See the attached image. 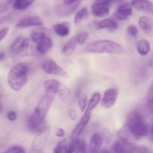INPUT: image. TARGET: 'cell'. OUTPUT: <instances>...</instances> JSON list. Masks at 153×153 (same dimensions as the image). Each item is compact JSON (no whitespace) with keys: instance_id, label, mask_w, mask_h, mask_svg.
I'll return each mask as SVG.
<instances>
[{"instance_id":"6da1fadb","label":"cell","mask_w":153,"mask_h":153,"mask_svg":"<svg viewBox=\"0 0 153 153\" xmlns=\"http://www.w3.org/2000/svg\"><path fill=\"white\" fill-rule=\"evenodd\" d=\"M56 94L46 92L39 101L34 113L28 120V126L31 130L40 131L43 128L45 118L52 105Z\"/></svg>"},{"instance_id":"7a4b0ae2","label":"cell","mask_w":153,"mask_h":153,"mask_svg":"<svg viewBox=\"0 0 153 153\" xmlns=\"http://www.w3.org/2000/svg\"><path fill=\"white\" fill-rule=\"evenodd\" d=\"M126 128L137 140L147 135L149 126L140 112L134 111L128 114L126 122Z\"/></svg>"},{"instance_id":"3957f363","label":"cell","mask_w":153,"mask_h":153,"mask_svg":"<svg viewBox=\"0 0 153 153\" xmlns=\"http://www.w3.org/2000/svg\"><path fill=\"white\" fill-rule=\"evenodd\" d=\"M28 67L24 63L13 66L7 74V83L10 89L19 91L24 88L28 82Z\"/></svg>"},{"instance_id":"277c9868","label":"cell","mask_w":153,"mask_h":153,"mask_svg":"<svg viewBox=\"0 0 153 153\" xmlns=\"http://www.w3.org/2000/svg\"><path fill=\"white\" fill-rule=\"evenodd\" d=\"M85 51L97 54H123L125 52L120 43L108 40H100L88 43L85 46Z\"/></svg>"},{"instance_id":"5b68a950","label":"cell","mask_w":153,"mask_h":153,"mask_svg":"<svg viewBox=\"0 0 153 153\" xmlns=\"http://www.w3.org/2000/svg\"><path fill=\"white\" fill-rule=\"evenodd\" d=\"M31 39L25 38L22 36L16 37L14 41L10 46V51L12 53L15 55H19V56H25L28 55L31 52Z\"/></svg>"},{"instance_id":"8992f818","label":"cell","mask_w":153,"mask_h":153,"mask_svg":"<svg viewBox=\"0 0 153 153\" xmlns=\"http://www.w3.org/2000/svg\"><path fill=\"white\" fill-rule=\"evenodd\" d=\"M50 131L49 127H43L38 131V134L31 143L30 152L41 153L43 152L49 139Z\"/></svg>"},{"instance_id":"52a82bcc","label":"cell","mask_w":153,"mask_h":153,"mask_svg":"<svg viewBox=\"0 0 153 153\" xmlns=\"http://www.w3.org/2000/svg\"><path fill=\"white\" fill-rule=\"evenodd\" d=\"M42 69L47 74L57 75V76H63L68 78V74L67 72L61 67H60L54 60L48 59L43 63Z\"/></svg>"},{"instance_id":"ba28073f","label":"cell","mask_w":153,"mask_h":153,"mask_svg":"<svg viewBox=\"0 0 153 153\" xmlns=\"http://www.w3.org/2000/svg\"><path fill=\"white\" fill-rule=\"evenodd\" d=\"M91 113H92V112H89L88 111H84V114L83 115H82V117H81L80 120L79 121L78 124L76 125V126L75 127L74 129H73V132H72V139L77 138V137H79V136L82 134V132L84 131L85 127L87 126V125L88 124L89 121L91 120Z\"/></svg>"},{"instance_id":"9c48e42d","label":"cell","mask_w":153,"mask_h":153,"mask_svg":"<svg viewBox=\"0 0 153 153\" xmlns=\"http://www.w3.org/2000/svg\"><path fill=\"white\" fill-rule=\"evenodd\" d=\"M118 97V91L114 88H111L105 92L103 98L101 101V105L105 108H110L116 103Z\"/></svg>"},{"instance_id":"30bf717a","label":"cell","mask_w":153,"mask_h":153,"mask_svg":"<svg viewBox=\"0 0 153 153\" xmlns=\"http://www.w3.org/2000/svg\"><path fill=\"white\" fill-rule=\"evenodd\" d=\"M43 20L41 18L37 16H26L22 18L16 23V26L17 28H27V27H38L43 26Z\"/></svg>"},{"instance_id":"8fae6325","label":"cell","mask_w":153,"mask_h":153,"mask_svg":"<svg viewBox=\"0 0 153 153\" xmlns=\"http://www.w3.org/2000/svg\"><path fill=\"white\" fill-rule=\"evenodd\" d=\"M131 13H132L131 4L128 2H124L118 6L114 13V16L120 20H126L131 16Z\"/></svg>"},{"instance_id":"7c38bea8","label":"cell","mask_w":153,"mask_h":153,"mask_svg":"<svg viewBox=\"0 0 153 153\" xmlns=\"http://www.w3.org/2000/svg\"><path fill=\"white\" fill-rule=\"evenodd\" d=\"M110 8V6L95 1L91 6V11L92 14L97 17H104L109 14Z\"/></svg>"},{"instance_id":"4fadbf2b","label":"cell","mask_w":153,"mask_h":153,"mask_svg":"<svg viewBox=\"0 0 153 153\" xmlns=\"http://www.w3.org/2000/svg\"><path fill=\"white\" fill-rule=\"evenodd\" d=\"M80 1L78 0L76 2L70 4H61L56 7V12L61 16H69L73 14L79 5Z\"/></svg>"},{"instance_id":"5bb4252c","label":"cell","mask_w":153,"mask_h":153,"mask_svg":"<svg viewBox=\"0 0 153 153\" xmlns=\"http://www.w3.org/2000/svg\"><path fill=\"white\" fill-rule=\"evenodd\" d=\"M88 152V145L83 139L74 138L73 141L70 143V146L68 147V153L74 152Z\"/></svg>"},{"instance_id":"9a60e30c","label":"cell","mask_w":153,"mask_h":153,"mask_svg":"<svg viewBox=\"0 0 153 153\" xmlns=\"http://www.w3.org/2000/svg\"><path fill=\"white\" fill-rule=\"evenodd\" d=\"M103 143V138L102 135L99 133L93 134L90 140L89 146H88V152H99Z\"/></svg>"},{"instance_id":"2e32d148","label":"cell","mask_w":153,"mask_h":153,"mask_svg":"<svg viewBox=\"0 0 153 153\" xmlns=\"http://www.w3.org/2000/svg\"><path fill=\"white\" fill-rule=\"evenodd\" d=\"M36 43H37L36 49H37V52L40 54L46 53L52 48V44H53L52 39L49 37V36H46V37H43Z\"/></svg>"},{"instance_id":"e0dca14e","label":"cell","mask_w":153,"mask_h":153,"mask_svg":"<svg viewBox=\"0 0 153 153\" xmlns=\"http://www.w3.org/2000/svg\"><path fill=\"white\" fill-rule=\"evenodd\" d=\"M95 27L97 30L108 29L110 31H114L118 28V24L114 19L107 18V19H104L97 22Z\"/></svg>"},{"instance_id":"ac0fdd59","label":"cell","mask_w":153,"mask_h":153,"mask_svg":"<svg viewBox=\"0 0 153 153\" xmlns=\"http://www.w3.org/2000/svg\"><path fill=\"white\" fill-rule=\"evenodd\" d=\"M50 34V30L47 28H44L43 26H38L33 30L31 34V40L33 43H37L40 39L46 36H49Z\"/></svg>"},{"instance_id":"d6986e66","label":"cell","mask_w":153,"mask_h":153,"mask_svg":"<svg viewBox=\"0 0 153 153\" xmlns=\"http://www.w3.org/2000/svg\"><path fill=\"white\" fill-rule=\"evenodd\" d=\"M131 6L138 10L143 12H151L153 8V4L149 0H134L131 1Z\"/></svg>"},{"instance_id":"ffe728a7","label":"cell","mask_w":153,"mask_h":153,"mask_svg":"<svg viewBox=\"0 0 153 153\" xmlns=\"http://www.w3.org/2000/svg\"><path fill=\"white\" fill-rule=\"evenodd\" d=\"M52 28L55 34L61 37H66L70 34V27H69V24L67 22L55 24L52 26Z\"/></svg>"},{"instance_id":"44dd1931","label":"cell","mask_w":153,"mask_h":153,"mask_svg":"<svg viewBox=\"0 0 153 153\" xmlns=\"http://www.w3.org/2000/svg\"><path fill=\"white\" fill-rule=\"evenodd\" d=\"M78 45L76 36H73L66 43V44L62 48V54L65 55H69L73 53L76 49V46Z\"/></svg>"},{"instance_id":"7402d4cb","label":"cell","mask_w":153,"mask_h":153,"mask_svg":"<svg viewBox=\"0 0 153 153\" xmlns=\"http://www.w3.org/2000/svg\"><path fill=\"white\" fill-rule=\"evenodd\" d=\"M139 26L146 33H152L153 31V22L148 16H141L139 19Z\"/></svg>"},{"instance_id":"603a6c76","label":"cell","mask_w":153,"mask_h":153,"mask_svg":"<svg viewBox=\"0 0 153 153\" xmlns=\"http://www.w3.org/2000/svg\"><path fill=\"white\" fill-rule=\"evenodd\" d=\"M140 73L143 77H149V76L153 74V54L145 61L140 70Z\"/></svg>"},{"instance_id":"cb8c5ba5","label":"cell","mask_w":153,"mask_h":153,"mask_svg":"<svg viewBox=\"0 0 153 153\" xmlns=\"http://www.w3.org/2000/svg\"><path fill=\"white\" fill-rule=\"evenodd\" d=\"M60 82L56 79H48L44 82V90L46 92L52 93V94H58V87H59Z\"/></svg>"},{"instance_id":"d4e9b609","label":"cell","mask_w":153,"mask_h":153,"mask_svg":"<svg viewBox=\"0 0 153 153\" xmlns=\"http://www.w3.org/2000/svg\"><path fill=\"white\" fill-rule=\"evenodd\" d=\"M137 50L140 55L146 56L150 52V44L146 40H140L137 43Z\"/></svg>"},{"instance_id":"484cf974","label":"cell","mask_w":153,"mask_h":153,"mask_svg":"<svg viewBox=\"0 0 153 153\" xmlns=\"http://www.w3.org/2000/svg\"><path fill=\"white\" fill-rule=\"evenodd\" d=\"M100 100H101V95H100V94L95 93V94H93L92 97H91V99L88 101V104H87V107L85 111L92 112L96 108L97 105L99 104V102H100Z\"/></svg>"},{"instance_id":"4316f807","label":"cell","mask_w":153,"mask_h":153,"mask_svg":"<svg viewBox=\"0 0 153 153\" xmlns=\"http://www.w3.org/2000/svg\"><path fill=\"white\" fill-rule=\"evenodd\" d=\"M34 0H15L12 4V7L16 10H24L28 8Z\"/></svg>"},{"instance_id":"83f0119b","label":"cell","mask_w":153,"mask_h":153,"mask_svg":"<svg viewBox=\"0 0 153 153\" xmlns=\"http://www.w3.org/2000/svg\"><path fill=\"white\" fill-rule=\"evenodd\" d=\"M58 94V97H59L60 100L61 101L66 102L70 95V90L69 89L68 87L66 86L65 85L62 84L61 82H60L58 90V94Z\"/></svg>"},{"instance_id":"f1b7e54d","label":"cell","mask_w":153,"mask_h":153,"mask_svg":"<svg viewBox=\"0 0 153 153\" xmlns=\"http://www.w3.org/2000/svg\"><path fill=\"white\" fill-rule=\"evenodd\" d=\"M89 17V13L86 7H84L82 10L76 13L74 17V22L76 25H79L88 19Z\"/></svg>"},{"instance_id":"f546056e","label":"cell","mask_w":153,"mask_h":153,"mask_svg":"<svg viewBox=\"0 0 153 153\" xmlns=\"http://www.w3.org/2000/svg\"><path fill=\"white\" fill-rule=\"evenodd\" d=\"M77 101L81 112H84L88 104V97L86 94L83 92H79L77 95Z\"/></svg>"},{"instance_id":"4dcf8cb0","label":"cell","mask_w":153,"mask_h":153,"mask_svg":"<svg viewBox=\"0 0 153 153\" xmlns=\"http://www.w3.org/2000/svg\"><path fill=\"white\" fill-rule=\"evenodd\" d=\"M68 150V147L67 146V139L61 140L55 146L54 149L55 153H66Z\"/></svg>"},{"instance_id":"1f68e13d","label":"cell","mask_w":153,"mask_h":153,"mask_svg":"<svg viewBox=\"0 0 153 153\" xmlns=\"http://www.w3.org/2000/svg\"><path fill=\"white\" fill-rule=\"evenodd\" d=\"M126 144H124L123 142L119 140V141H117L112 146V151L114 152H125Z\"/></svg>"},{"instance_id":"d6a6232c","label":"cell","mask_w":153,"mask_h":153,"mask_svg":"<svg viewBox=\"0 0 153 153\" xmlns=\"http://www.w3.org/2000/svg\"><path fill=\"white\" fill-rule=\"evenodd\" d=\"M76 39H77L78 45H83L85 43L86 40L88 37V34L87 32L79 33L76 34Z\"/></svg>"},{"instance_id":"836d02e7","label":"cell","mask_w":153,"mask_h":153,"mask_svg":"<svg viewBox=\"0 0 153 153\" xmlns=\"http://www.w3.org/2000/svg\"><path fill=\"white\" fill-rule=\"evenodd\" d=\"M127 33L131 37H137V34H138V28L134 25H128V28H127Z\"/></svg>"},{"instance_id":"e575fe53","label":"cell","mask_w":153,"mask_h":153,"mask_svg":"<svg viewBox=\"0 0 153 153\" xmlns=\"http://www.w3.org/2000/svg\"><path fill=\"white\" fill-rule=\"evenodd\" d=\"M5 152H14V153H22L25 152V150L20 146H12L9 147Z\"/></svg>"},{"instance_id":"d590c367","label":"cell","mask_w":153,"mask_h":153,"mask_svg":"<svg viewBox=\"0 0 153 153\" xmlns=\"http://www.w3.org/2000/svg\"><path fill=\"white\" fill-rule=\"evenodd\" d=\"M146 101H147V104L153 105V81L151 85L149 86V90H148Z\"/></svg>"},{"instance_id":"8d00e7d4","label":"cell","mask_w":153,"mask_h":153,"mask_svg":"<svg viewBox=\"0 0 153 153\" xmlns=\"http://www.w3.org/2000/svg\"><path fill=\"white\" fill-rule=\"evenodd\" d=\"M10 5L7 2V1L0 2V13L6 12L9 8H10Z\"/></svg>"},{"instance_id":"74e56055","label":"cell","mask_w":153,"mask_h":153,"mask_svg":"<svg viewBox=\"0 0 153 153\" xmlns=\"http://www.w3.org/2000/svg\"><path fill=\"white\" fill-rule=\"evenodd\" d=\"M9 32V28L8 27H5V28H3L2 29L0 30V42L7 35Z\"/></svg>"},{"instance_id":"f35d334b","label":"cell","mask_w":153,"mask_h":153,"mask_svg":"<svg viewBox=\"0 0 153 153\" xmlns=\"http://www.w3.org/2000/svg\"><path fill=\"white\" fill-rule=\"evenodd\" d=\"M68 116L70 120H75L76 119V117H77V113H76V110L73 108H70V110L68 111Z\"/></svg>"},{"instance_id":"ab89813d","label":"cell","mask_w":153,"mask_h":153,"mask_svg":"<svg viewBox=\"0 0 153 153\" xmlns=\"http://www.w3.org/2000/svg\"><path fill=\"white\" fill-rule=\"evenodd\" d=\"M7 119H8L10 121L16 120V112L13 111H9L8 113H7Z\"/></svg>"},{"instance_id":"60d3db41","label":"cell","mask_w":153,"mask_h":153,"mask_svg":"<svg viewBox=\"0 0 153 153\" xmlns=\"http://www.w3.org/2000/svg\"><path fill=\"white\" fill-rule=\"evenodd\" d=\"M64 134H65V131H64V130L63 129V128H57V129L55 130V135H56L57 137H63L64 136Z\"/></svg>"},{"instance_id":"b9f144b4","label":"cell","mask_w":153,"mask_h":153,"mask_svg":"<svg viewBox=\"0 0 153 153\" xmlns=\"http://www.w3.org/2000/svg\"><path fill=\"white\" fill-rule=\"evenodd\" d=\"M148 134H149L151 140L153 142V124H150V126H149V132H148Z\"/></svg>"},{"instance_id":"7bdbcfd3","label":"cell","mask_w":153,"mask_h":153,"mask_svg":"<svg viewBox=\"0 0 153 153\" xmlns=\"http://www.w3.org/2000/svg\"><path fill=\"white\" fill-rule=\"evenodd\" d=\"M5 58V54L3 52H0V61H3Z\"/></svg>"},{"instance_id":"ee69618b","label":"cell","mask_w":153,"mask_h":153,"mask_svg":"<svg viewBox=\"0 0 153 153\" xmlns=\"http://www.w3.org/2000/svg\"><path fill=\"white\" fill-rule=\"evenodd\" d=\"M2 109H3L2 103H1V102H0V114H1V111H2Z\"/></svg>"},{"instance_id":"f6af8a7d","label":"cell","mask_w":153,"mask_h":153,"mask_svg":"<svg viewBox=\"0 0 153 153\" xmlns=\"http://www.w3.org/2000/svg\"><path fill=\"white\" fill-rule=\"evenodd\" d=\"M151 124H153V117H152V122H151Z\"/></svg>"},{"instance_id":"bcb514c9","label":"cell","mask_w":153,"mask_h":153,"mask_svg":"<svg viewBox=\"0 0 153 153\" xmlns=\"http://www.w3.org/2000/svg\"><path fill=\"white\" fill-rule=\"evenodd\" d=\"M131 1H134V0H131Z\"/></svg>"}]
</instances>
